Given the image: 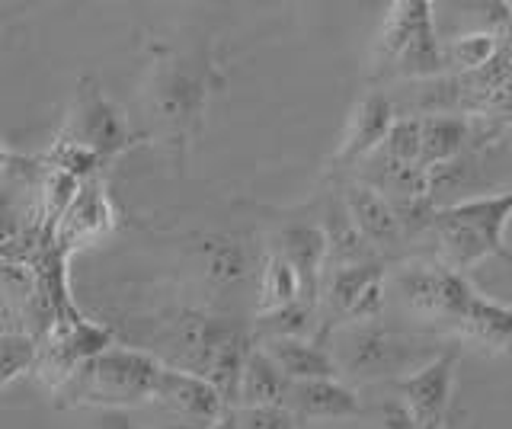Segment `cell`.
Here are the masks:
<instances>
[{
    "instance_id": "cell-1",
    "label": "cell",
    "mask_w": 512,
    "mask_h": 429,
    "mask_svg": "<svg viewBox=\"0 0 512 429\" xmlns=\"http://www.w3.org/2000/svg\"><path fill=\"white\" fill-rule=\"evenodd\" d=\"M512 218V189L496 196H477L452 205H436L432 234L442 250V266L474 269L480 260L496 257L512 269V250L506 244V225Z\"/></svg>"
},
{
    "instance_id": "cell-2",
    "label": "cell",
    "mask_w": 512,
    "mask_h": 429,
    "mask_svg": "<svg viewBox=\"0 0 512 429\" xmlns=\"http://www.w3.org/2000/svg\"><path fill=\"white\" fill-rule=\"evenodd\" d=\"M160 365L154 356L141 349L106 346L103 353L87 359L80 369L64 381L58 394L71 407H100V410H128L135 404L154 401Z\"/></svg>"
},
{
    "instance_id": "cell-3",
    "label": "cell",
    "mask_w": 512,
    "mask_h": 429,
    "mask_svg": "<svg viewBox=\"0 0 512 429\" xmlns=\"http://www.w3.org/2000/svg\"><path fill=\"white\" fill-rule=\"evenodd\" d=\"M330 356L336 362V372H349L356 378H404L432 359L420 356V349H413L410 340L375 324H352L349 330H343L340 340H336V353Z\"/></svg>"
},
{
    "instance_id": "cell-4",
    "label": "cell",
    "mask_w": 512,
    "mask_h": 429,
    "mask_svg": "<svg viewBox=\"0 0 512 429\" xmlns=\"http://www.w3.org/2000/svg\"><path fill=\"white\" fill-rule=\"evenodd\" d=\"M61 141L90 151L96 161H109L112 154L125 151L128 145V125L122 109L112 103L100 90L96 81H84L77 87L68 119H64V135Z\"/></svg>"
},
{
    "instance_id": "cell-5",
    "label": "cell",
    "mask_w": 512,
    "mask_h": 429,
    "mask_svg": "<svg viewBox=\"0 0 512 429\" xmlns=\"http://www.w3.org/2000/svg\"><path fill=\"white\" fill-rule=\"evenodd\" d=\"M455 385V353H436L420 369L397 378V394L416 420V429H439Z\"/></svg>"
},
{
    "instance_id": "cell-6",
    "label": "cell",
    "mask_w": 512,
    "mask_h": 429,
    "mask_svg": "<svg viewBox=\"0 0 512 429\" xmlns=\"http://www.w3.org/2000/svg\"><path fill=\"white\" fill-rule=\"evenodd\" d=\"M151 100L157 116L170 122L173 129H189L205 109L208 81L202 71H192L183 61H173V65H164L154 74Z\"/></svg>"
},
{
    "instance_id": "cell-7",
    "label": "cell",
    "mask_w": 512,
    "mask_h": 429,
    "mask_svg": "<svg viewBox=\"0 0 512 429\" xmlns=\"http://www.w3.org/2000/svg\"><path fill=\"white\" fill-rule=\"evenodd\" d=\"M330 305L349 317V324H372L384 308V269L381 263L368 260L356 266L330 269L327 285Z\"/></svg>"
},
{
    "instance_id": "cell-8",
    "label": "cell",
    "mask_w": 512,
    "mask_h": 429,
    "mask_svg": "<svg viewBox=\"0 0 512 429\" xmlns=\"http://www.w3.org/2000/svg\"><path fill=\"white\" fill-rule=\"evenodd\" d=\"M154 401L170 407L176 417H183L189 423H202L205 429L221 417L224 407H228L215 385H208L205 378L189 375L183 369H170V365H164L157 375Z\"/></svg>"
},
{
    "instance_id": "cell-9",
    "label": "cell",
    "mask_w": 512,
    "mask_h": 429,
    "mask_svg": "<svg viewBox=\"0 0 512 429\" xmlns=\"http://www.w3.org/2000/svg\"><path fill=\"white\" fill-rule=\"evenodd\" d=\"M452 327L461 333V340L484 349L493 356H512V305L493 301L471 289Z\"/></svg>"
},
{
    "instance_id": "cell-10",
    "label": "cell",
    "mask_w": 512,
    "mask_h": 429,
    "mask_svg": "<svg viewBox=\"0 0 512 429\" xmlns=\"http://www.w3.org/2000/svg\"><path fill=\"white\" fill-rule=\"evenodd\" d=\"M394 119V103L384 93L362 97L346 122V135L340 141V151H336V164H359L365 157H372L384 145Z\"/></svg>"
},
{
    "instance_id": "cell-11",
    "label": "cell",
    "mask_w": 512,
    "mask_h": 429,
    "mask_svg": "<svg viewBox=\"0 0 512 429\" xmlns=\"http://www.w3.org/2000/svg\"><path fill=\"white\" fill-rule=\"evenodd\" d=\"M285 410L295 413V420H346L362 413L359 394L340 378H317V381H288Z\"/></svg>"
},
{
    "instance_id": "cell-12",
    "label": "cell",
    "mask_w": 512,
    "mask_h": 429,
    "mask_svg": "<svg viewBox=\"0 0 512 429\" xmlns=\"http://www.w3.org/2000/svg\"><path fill=\"white\" fill-rule=\"evenodd\" d=\"M109 228H112V205L103 193V186L96 180H84L74 202L68 205V212H64L55 225V241L64 250V247L93 241V237H100Z\"/></svg>"
},
{
    "instance_id": "cell-13",
    "label": "cell",
    "mask_w": 512,
    "mask_h": 429,
    "mask_svg": "<svg viewBox=\"0 0 512 429\" xmlns=\"http://www.w3.org/2000/svg\"><path fill=\"white\" fill-rule=\"evenodd\" d=\"M346 212L352 218V225L362 234L365 244L372 247H397L400 244V225H397V215L391 209V202L384 199L378 189H372L368 183H352L346 186Z\"/></svg>"
},
{
    "instance_id": "cell-14",
    "label": "cell",
    "mask_w": 512,
    "mask_h": 429,
    "mask_svg": "<svg viewBox=\"0 0 512 429\" xmlns=\"http://www.w3.org/2000/svg\"><path fill=\"white\" fill-rule=\"evenodd\" d=\"M279 257L295 269V276L301 282V301L314 305L320 273L327 263V237L314 225H292L285 228L279 237Z\"/></svg>"
},
{
    "instance_id": "cell-15",
    "label": "cell",
    "mask_w": 512,
    "mask_h": 429,
    "mask_svg": "<svg viewBox=\"0 0 512 429\" xmlns=\"http://www.w3.org/2000/svg\"><path fill=\"white\" fill-rule=\"evenodd\" d=\"M263 353L282 372L285 381H317V378H340L336 362L327 349H320L311 340H266Z\"/></svg>"
},
{
    "instance_id": "cell-16",
    "label": "cell",
    "mask_w": 512,
    "mask_h": 429,
    "mask_svg": "<svg viewBox=\"0 0 512 429\" xmlns=\"http://www.w3.org/2000/svg\"><path fill=\"white\" fill-rule=\"evenodd\" d=\"M471 122L461 116H420V167L436 170L468 151Z\"/></svg>"
},
{
    "instance_id": "cell-17",
    "label": "cell",
    "mask_w": 512,
    "mask_h": 429,
    "mask_svg": "<svg viewBox=\"0 0 512 429\" xmlns=\"http://www.w3.org/2000/svg\"><path fill=\"white\" fill-rule=\"evenodd\" d=\"M285 388L288 381L282 372L272 365V359L263 349L250 346V353L240 365V378H237V394H234V407H272L285 401Z\"/></svg>"
},
{
    "instance_id": "cell-18",
    "label": "cell",
    "mask_w": 512,
    "mask_h": 429,
    "mask_svg": "<svg viewBox=\"0 0 512 429\" xmlns=\"http://www.w3.org/2000/svg\"><path fill=\"white\" fill-rule=\"evenodd\" d=\"M426 20H432V7L423 0H400L391 7L388 20L381 26L378 36V49H375V68L378 71H391L397 55L404 52V45L413 39V33L420 29Z\"/></svg>"
},
{
    "instance_id": "cell-19",
    "label": "cell",
    "mask_w": 512,
    "mask_h": 429,
    "mask_svg": "<svg viewBox=\"0 0 512 429\" xmlns=\"http://www.w3.org/2000/svg\"><path fill=\"white\" fill-rule=\"evenodd\" d=\"M442 55H445V68H452L455 74L468 77L477 74L480 68L490 65V58L496 55V36L493 33H468V36H458L448 45H442Z\"/></svg>"
},
{
    "instance_id": "cell-20",
    "label": "cell",
    "mask_w": 512,
    "mask_h": 429,
    "mask_svg": "<svg viewBox=\"0 0 512 429\" xmlns=\"http://www.w3.org/2000/svg\"><path fill=\"white\" fill-rule=\"evenodd\" d=\"M260 292H263V298H260L263 314L279 311V308L292 305V301L301 298V282H298V276H295V269L288 266V263L279 257V253H276V257H269V260H266Z\"/></svg>"
},
{
    "instance_id": "cell-21",
    "label": "cell",
    "mask_w": 512,
    "mask_h": 429,
    "mask_svg": "<svg viewBox=\"0 0 512 429\" xmlns=\"http://www.w3.org/2000/svg\"><path fill=\"white\" fill-rule=\"evenodd\" d=\"M375 154L391 167H420V119H394L388 138H384V145Z\"/></svg>"
},
{
    "instance_id": "cell-22",
    "label": "cell",
    "mask_w": 512,
    "mask_h": 429,
    "mask_svg": "<svg viewBox=\"0 0 512 429\" xmlns=\"http://www.w3.org/2000/svg\"><path fill=\"white\" fill-rule=\"evenodd\" d=\"M202 257H205V276L215 285H234L247 276V253L237 241H228V237L208 241Z\"/></svg>"
},
{
    "instance_id": "cell-23",
    "label": "cell",
    "mask_w": 512,
    "mask_h": 429,
    "mask_svg": "<svg viewBox=\"0 0 512 429\" xmlns=\"http://www.w3.org/2000/svg\"><path fill=\"white\" fill-rule=\"evenodd\" d=\"M311 321H314V305L308 301H292V305H285L279 311H269L260 317V327L266 330V340H279V337H288V340H304V333L311 330Z\"/></svg>"
},
{
    "instance_id": "cell-24",
    "label": "cell",
    "mask_w": 512,
    "mask_h": 429,
    "mask_svg": "<svg viewBox=\"0 0 512 429\" xmlns=\"http://www.w3.org/2000/svg\"><path fill=\"white\" fill-rule=\"evenodd\" d=\"M39 359V346L23 333H7L0 337V388H7L16 375L29 372Z\"/></svg>"
},
{
    "instance_id": "cell-25",
    "label": "cell",
    "mask_w": 512,
    "mask_h": 429,
    "mask_svg": "<svg viewBox=\"0 0 512 429\" xmlns=\"http://www.w3.org/2000/svg\"><path fill=\"white\" fill-rule=\"evenodd\" d=\"M80 189V180L71 177V173H64L58 167H48L45 173V183H42V202H45V215H48V225H58L61 215L68 212V205L74 202Z\"/></svg>"
},
{
    "instance_id": "cell-26",
    "label": "cell",
    "mask_w": 512,
    "mask_h": 429,
    "mask_svg": "<svg viewBox=\"0 0 512 429\" xmlns=\"http://www.w3.org/2000/svg\"><path fill=\"white\" fill-rule=\"evenodd\" d=\"M240 429H298L295 413L285 410L282 404L272 407H234Z\"/></svg>"
},
{
    "instance_id": "cell-27",
    "label": "cell",
    "mask_w": 512,
    "mask_h": 429,
    "mask_svg": "<svg viewBox=\"0 0 512 429\" xmlns=\"http://www.w3.org/2000/svg\"><path fill=\"white\" fill-rule=\"evenodd\" d=\"M381 420H384V429H416L413 413L400 397H391V401L381 407Z\"/></svg>"
},
{
    "instance_id": "cell-28",
    "label": "cell",
    "mask_w": 512,
    "mask_h": 429,
    "mask_svg": "<svg viewBox=\"0 0 512 429\" xmlns=\"http://www.w3.org/2000/svg\"><path fill=\"white\" fill-rule=\"evenodd\" d=\"M93 429H138L132 423V417H128V410H100L96 413V426Z\"/></svg>"
},
{
    "instance_id": "cell-29",
    "label": "cell",
    "mask_w": 512,
    "mask_h": 429,
    "mask_svg": "<svg viewBox=\"0 0 512 429\" xmlns=\"http://www.w3.org/2000/svg\"><path fill=\"white\" fill-rule=\"evenodd\" d=\"M208 429H240V420H237V410L234 407H224L221 410V417L208 426Z\"/></svg>"
},
{
    "instance_id": "cell-30",
    "label": "cell",
    "mask_w": 512,
    "mask_h": 429,
    "mask_svg": "<svg viewBox=\"0 0 512 429\" xmlns=\"http://www.w3.org/2000/svg\"><path fill=\"white\" fill-rule=\"evenodd\" d=\"M7 164H10V154H7L4 148H0V170H4Z\"/></svg>"
},
{
    "instance_id": "cell-31",
    "label": "cell",
    "mask_w": 512,
    "mask_h": 429,
    "mask_svg": "<svg viewBox=\"0 0 512 429\" xmlns=\"http://www.w3.org/2000/svg\"><path fill=\"white\" fill-rule=\"evenodd\" d=\"M509 13H512V4H509Z\"/></svg>"
}]
</instances>
